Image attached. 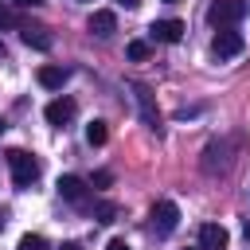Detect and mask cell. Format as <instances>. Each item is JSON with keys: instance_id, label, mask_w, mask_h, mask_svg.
<instances>
[{"instance_id": "cell-25", "label": "cell", "mask_w": 250, "mask_h": 250, "mask_svg": "<svg viewBox=\"0 0 250 250\" xmlns=\"http://www.w3.org/2000/svg\"><path fill=\"white\" fill-rule=\"evenodd\" d=\"M0 133H4V117H0Z\"/></svg>"}, {"instance_id": "cell-16", "label": "cell", "mask_w": 250, "mask_h": 250, "mask_svg": "<svg viewBox=\"0 0 250 250\" xmlns=\"http://www.w3.org/2000/svg\"><path fill=\"white\" fill-rule=\"evenodd\" d=\"M113 215H117L113 203H98V223H113Z\"/></svg>"}, {"instance_id": "cell-18", "label": "cell", "mask_w": 250, "mask_h": 250, "mask_svg": "<svg viewBox=\"0 0 250 250\" xmlns=\"http://www.w3.org/2000/svg\"><path fill=\"white\" fill-rule=\"evenodd\" d=\"M109 180H113L109 172H98V176H94V188H109Z\"/></svg>"}, {"instance_id": "cell-24", "label": "cell", "mask_w": 250, "mask_h": 250, "mask_svg": "<svg viewBox=\"0 0 250 250\" xmlns=\"http://www.w3.org/2000/svg\"><path fill=\"white\" fill-rule=\"evenodd\" d=\"M246 242H250V223H246Z\"/></svg>"}, {"instance_id": "cell-1", "label": "cell", "mask_w": 250, "mask_h": 250, "mask_svg": "<svg viewBox=\"0 0 250 250\" xmlns=\"http://www.w3.org/2000/svg\"><path fill=\"white\" fill-rule=\"evenodd\" d=\"M8 168H12V184L16 188H31L39 176V160L23 148H8Z\"/></svg>"}, {"instance_id": "cell-21", "label": "cell", "mask_w": 250, "mask_h": 250, "mask_svg": "<svg viewBox=\"0 0 250 250\" xmlns=\"http://www.w3.org/2000/svg\"><path fill=\"white\" fill-rule=\"evenodd\" d=\"M117 4H121V8H137L141 0H117Z\"/></svg>"}, {"instance_id": "cell-19", "label": "cell", "mask_w": 250, "mask_h": 250, "mask_svg": "<svg viewBox=\"0 0 250 250\" xmlns=\"http://www.w3.org/2000/svg\"><path fill=\"white\" fill-rule=\"evenodd\" d=\"M105 250H133V246H129L125 238H109V246H105Z\"/></svg>"}, {"instance_id": "cell-26", "label": "cell", "mask_w": 250, "mask_h": 250, "mask_svg": "<svg viewBox=\"0 0 250 250\" xmlns=\"http://www.w3.org/2000/svg\"><path fill=\"white\" fill-rule=\"evenodd\" d=\"M168 4H180V0H168Z\"/></svg>"}, {"instance_id": "cell-8", "label": "cell", "mask_w": 250, "mask_h": 250, "mask_svg": "<svg viewBox=\"0 0 250 250\" xmlns=\"http://www.w3.org/2000/svg\"><path fill=\"white\" fill-rule=\"evenodd\" d=\"M148 35H152L156 43H180V39H184V23H180V20H152Z\"/></svg>"}, {"instance_id": "cell-10", "label": "cell", "mask_w": 250, "mask_h": 250, "mask_svg": "<svg viewBox=\"0 0 250 250\" xmlns=\"http://www.w3.org/2000/svg\"><path fill=\"white\" fill-rule=\"evenodd\" d=\"M90 31H94V35H102V39H105V35H113V31H117V16H113L109 8H98V12L90 16Z\"/></svg>"}, {"instance_id": "cell-2", "label": "cell", "mask_w": 250, "mask_h": 250, "mask_svg": "<svg viewBox=\"0 0 250 250\" xmlns=\"http://www.w3.org/2000/svg\"><path fill=\"white\" fill-rule=\"evenodd\" d=\"M242 16H246V0H211V8H207L211 27H234V23H242Z\"/></svg>"}, {"instance_id": "cell-13", "label": "cell", "mask_w": 250, "mask_h": 250, "mask_svg": "<svg viewBox=\"0 0 250 250\" xmlns=\"http://www.w3.org/2000/svg\"><path fill=\"white\" fill-rule=\"evenodd\" d=\"M86 141H90L94 148H98V145H105V141H109V129H105V121H90V125H86Z\"/></svg>"}, {"instance_id": "cell-6", "label": "cell", "mask_w": 250, "mask_h": 250, "mask_svg": "<svg viewBox=\"0 0 250 250\" xmlns=\"http://www.w3.org/2000/svg\"><path fill=\"white\" fill-rule=\"evenodd\" d=\"M55 188H59V195H62L66 203H74V207H86V203H90V188H86L78 176H59Z\"/></svg>"}, {"instance_id": "cell-9", "label": "cell", "mask_w": 250, "mask_h": 250, "mask_svg": "<svg viewBox=\"0 0 250 250\" xmlns=\"http://www.w3.org/2000/svg\"><path fill=\"white\" fill-rule=\"evenodd\" d=\"M20 39H23L27 47H35V51H51V43H55L47 27H31V23H23V27H20Z\"/></svg>"}, {"instance_id": "cell-12", "label": "cell", "mask_w": 250, "mask_h": 250, "mask_svg": "<svg viewBox=\"0 0 250 250\" xmlns=\"http://www.w3.org/2000/svg\"><path fill=\"white\" fill-rule=\"evenodd\" d=\"M133 94H137V105H141V117H145V125H152L156 129V109H152V98H148V86H133Z\"/></svg>"}, {"instance_id": "cell-15", "label": "cell", "mask_w": 250, "mask_h": 250, "mask_svg": "<svg viewBox=\"0 0 250 250\" xmlns=\"http://www.w3.org/2000/svg\"><path fill=\"white\" fill-rule=\"evenodd\" d=\"M16 250H47V238H43V234H23Z\"/></svg>"}, {"instance_id": "cell-17", "label": "cell", "mask_w": 250, "mask_h": 250, "mask_svg": "<svg viewBox=\"0 0 250 250\" xmlns=\"http://www.w3.org/2000/svg\"><path fill=\"white\" fill-rule=\"evenodd\" d=\"M12 23H16V16H12V8H4V4H0V27H12Z\"/></svg>"}, {"instance_id": "cell-23", "label": "cell", "mask_w": 250, "mask_h": 250, "mask_svg": "<svg viewBox=\"0 0 250 250\" xmlns=\"http://www.w3.org/2000/svg\"><path fill=\"white\" fill-rule=\"evenodd\" d=\"M62 250H82V246H78V242H66V246H62Z\"/></svg>"}, {"instance_id": "cell-7", "label": "cell", "mask_w": 250, "mask_h": 250, "mask_svg": "<svg viewBox=\"0 0 250 250\" xmlns=\"http://www.w3.org/2000/svg\"><path fill=\"white\" fill-rule=\"evenodd\" d=\"M227 242H230L227 227H219V223H203L199 227V250H227Z\"/></svg>"}, {"instance_id": "cell-14", "label": "cell", "mask_w": 250, "mask_h": 250, "mask_svg": "<svg viewBox=\"0 0 250 250\" xmlns=\"http://www.w3.org/2000/svg\"><path fill=\"white\" fill-rule=\"evenodd\" d=\"M125 55H129L133 62H141V59H148V43H145V39H133V43L125 47Z\"/></svg>"}, {"instance_id": "cell-5", "label": "cell", "mask_w": 250, "mask_h": 250, "mask_svg": "<svg viewBox=\"0 0 250 250\" xmlns=\"http://www.w3.org/2000/svg\"><path fill=\"white\" fill-rule=\"evenodd\" d=\"M74 113H78V105H74V98H55V102H47V109H43V117H47V125H70L74 121Z\"/></svg>"}, {"instance_id": "cell-20", "label": "cell", "mask_w": 250, "mask_h": 250, "mask_svg": "<svg viewBox=\"0 0 250 250\" xmlns=\"http://www.w3.org/2000/svg\"><path fill=\"white\" fill-rule=\"evenodd\" d=\"M16 4H20V8H39L43 0H16Z\"/></svg>"}, {"instance_id": "cell-4", "label": "cell", "mask_w": 250, "mask_h": 250, "mask_svg": "<svg viewBox=\"0 0 250 250\" xmlns=\"http://www.w3.org/2000/svg\"><path fill=\"white\" fill-rule=\"evenodd\" d=\"M152 230L164 238V234H172L176 227H180V207L172 203V199H160V203H152Z\"/></svg>"}, {"instance_id": "cell-22", "label": "cell", "mask_w": 250, "mask_h": 250, "mask_svg": "<svg viewBox=\"0 0 250 250\" xmlns=\"http://www.w3.org/2000/svg\"><path fill=\"white\" fill-rule=\"evenodd\" d=\"M4 223H8V211H4V207H0V230H4Z\"/></svg>"}, {"instance_id": "cell-3", "label": "cell", "mask_w": 250, "mask_h": 250, "mask_svg": "<svg viewBox=\"0 0 250 250\" xmlns=\"http://www.w3.org/2000/svg\"><path fill=\"white\" fill-rule=\"evenodd\" d=\"M242 47H246V39L234 27H219L215 39H211V55L215 59H234V55H242Z\"/></svg>"}, {"instance_id": "cell-11", "label": "cell", "mask_w": 250, "mask_h": 250, "mask_svg": "<svg viewBox=\"0 0 250 250\" xmlns=\"http://www.w3.org/2000/svg\"><path fill=\"white\" fill-rule=\"evenodd\" d=\"M35 78H39L43 90H62V82L70 78V70H66V66H39Z\"/></svg>"}]
</instances>
